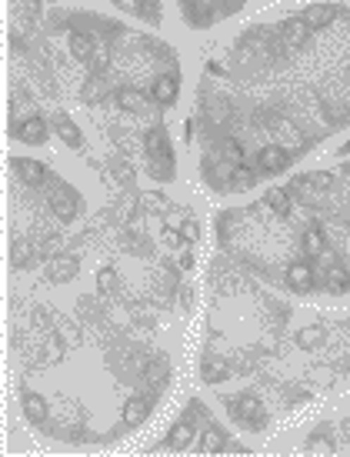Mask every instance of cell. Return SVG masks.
Listing matches in <instances>:
<instances>
[{
    "label": "cell",
    "instance_id": "6da1fadb",
    "mask_svg": "<svg viewBox=\"0 0 350 457\" xmlns=\"http://www.w3.org/2000/svg\"><path fill=\"white\" fill-rule=\"evenodd\" d=\"M50 207L61 214V220H74L77 211H80V204H77V194L67 187V184H54V191H50Z\"/></svg>",
    "mask_w": 350,
    "mask_h": 457
},
{
    "label": "cell",
    "instance_id": "7a4b0ae2",
    "mask_svg": "<svg viewBox=\"0 0 350 457\" xmlns=\"http://www.w3.org/2000/svg\"><path fill=\"white\" fill-rule=\"evenodd\" d=\"M284 280H287L290 291L307 294V291L313 287V267H311V264H304V261H297V264H290V267H287Z\"/></svg>",
    "mask_w": 350,
    "mask_h": 457
},
{
    "label": "cell",
    "instance_id": "3957f363",
    "mask_svg": "<svg viewBox=\"0 0 350 457\" xmlns=\"http://www.w3.org/2000/svg\"><path fill=\"white\" fill-rule=\"evenodd\" d=\"M13 137L24 140V144H44L47 140V124L40 117H27V120H20L13 127Z\"/></svg>",
    "mask_w": 350,
    "mask_h": 457
},
{
    "label": "cell",
    "instance_id": "277c9868",
    "mask_svg": "<svg viewBox=\"0 0 350 457\" xmlns=\"http://www.w3.org/2000/svg\"><path fill=\"white\" fill-rule=\"evenodd\" d=\"M47 277L54 280V284H67V280L77 277V257L74 254H61L54 257L47 267Z\"/></svg>",
    "mask_w": 350,
    "mask_h": 457
},
{
    "label": "cell",
    "instance_id": "5b68a950",
    "mask_svg": "<svg viewBox=\"0 0 350 457\" xmlns=\"http://www.w3.org/2000/svg\"><path fill=\"white\" fill-rule=\"evenodd\" d=\"M257 164H261L267 174H280V170L290 164V157H287V151H284V147L270 144V147H263V151L257 154Z\"/></svg>",
    "mask_w": 350,
    "mask_h": 457
},
{
    "label": "cell",
    "instance_id": "8992f818",
    "mask_svg": "<svg viewBox=\"0 0 350 457\" xmlns=\"http://www.w3.org/2000/svg\"><path fill=\"white\" fill-rule=\"evenodd\" d=\"M20 407H24V418L27 420H34V424H44L47 420V401L40 397V394H34V391H24L20 394Z\"/></svg>",
    "mask_w": 350,
    "mask_h": 457
},
{
    "label": "cell",
    "instance_id": "52a82bcc",
    "mask_svg": "<svg viewBox=\"0 0 350 457\" xmlns=\"http://www.w3.org/2000/svg\"><path fill=\"white\" fill-rule=\"evenodd\" d=\"M334 13H337V11H334L330 4H311V7L304 11V17H300V20L311 27V30H320V27H327L330 20H334Z\"/></svg>",
    "mask_w": 350,
    "mask_h": 457
},
{
    "label": "cell",
    "instance_id": "ba28073f",
    "mask_svg": "<svg viewBox=\"0 0 350 457\" xmlns=\"http://www.w3.org/2000/svg\"><path fill=\"white\" fill-rule=\"evenodd\" d=\"M147 151L154 161H167L170 164V144H167V130L163 127H150L147 130Z\"/></svg>",
    "mask_w": 350,
    "mask_h": 457
},
{
    "label": "cell",
    "instance_id": "9c48e42d",
    "mask_svg": "<svg viewBox=\"0 0 350 457\" xmlns=\"http://www.w3.org/2000/svg\"><path fill=\"white\" fill-rule=\"evenodd\" d=\"M177 80L174 77H157V80H154V87H150V97H154V101L161 104V107H170V104L177 101Z\"/></svg>",
    "mask_w": 350,
    "mask_h": 457
},
{
    "label": "cell",
    "instance_id": "30bf717a",
    "mask_svg": "<svg viewBox=\"0 0 350 457\" xmlns=\"http://www.w3.org/2000/svg\"><path fill=\"white\" fill-rule=\"evenodd\" d=\"M13 170H17V177L27 180V184H44V177H47V170L40 167V161H27V157H17V161H13Z\"/></svg>",
    "mask_w": 350,
    "mask_h": 457
},
{
    "label": "cell",
    "instance_id": "8fae6325",
    "mask_svg": "<svg viewBox=\"0 0 350 457\" xmlns=\"http://www.w3.org/2000/svg\"><path fill=\"white\" fill-rule=\"evenodd\" d=\"M324 341L327 330L320 324H307V327L297 330V347H304V351H317V347H324Z\"/></svg>",
    "mask_w": 350,
    "mask_h": 457
},
{
    "label": "cell",
    "instance_id": "7c38bea8",
    "mask_svg": "<svg viewBox=\"0 0 350 457\" xmlns=\"http://www.w3.org/2000/svg\"><path fill=\"white\" fill-rule=\"evenodd\" d=\"M324 284H327V291H330V294H344V291L350 287V274H347V267L334 261V264L327 267Z\"/></svg>",
    "mask_w": 350,
    "mask_h": 457
},
{
    "label": "cell",
    "instance_id": "4fadbf2b",
    "mask_svg": "<svg viewBox=\"0 0 350 457\" xmlns=\"http://www.w3.org/2000/svg\"><path fill=\"white\" fill-rule=\"evenodd\" d=\"M190 441H194V418L177 420V427L170 431V437H167V444L174 447V451H184V447H190Z\"/></svg>",
    "mask_w": 350,
    "mask_h": 457
},
{
    "label": "cell",
    "instance_id": "5bb4252c",
    "mask_svg": "<svg viewBox=\"0 0 350 457\" xmlns=\"http://www.w3.org/2000/svg\"><path fill=\"white\" fill-rule=\"evenodd\" d=\"M147 411H150V401H144V397H130V401L124 404V424H127V427H137V424H144Z\"/></svg>",
    "mask_w": 350,
    "mask_h": 457
},
{
    "label": "cell",
    "instance_id": "9a60e30c",
    "mask_svg": "<svg viewBox=\"0 0 350 457\" xmlns=\"http://www.w3.org/2000/svg\"><path fill=\"white\" fill-rule=\"evenodd\" d=\"M113 101H117V107H120V111H127V114H140V111H144V94H140V90H134V87H120Z\"/></svg>",
    "mask_w": 350,
    "mask_h": 457
},
{
    "label": "cell",
    "instance_id": "2e32d148",
    "mask_svg": "<svg viewBox=\"0 0 350 457\" xmlns=\"http://www.w3.org/2000/svg\"><path fill=\"white\" fill-rule=\"evenodd\" d=\"M304 251H307V257H324L327 254V234L324 230L311 227L307 234H304Z\"/></svg>",
    "mask_w": 350,
    "mask_h": 457
},
{
    "label": "cell",
    "instance_id": "e0dca14e",
    "mask_svg": "<svg viewBox=\"0 0 350 457\" xmlns=\"http://www.w3.org/2000/svg\"><path fill=\"white\" fill-rule=\"evenodd\" d=\"M57 130H61V140L67 144V147L80 151V130H77V124L67 114H57Z\"/></svg>",
    "mask_w": 350,
    "mask_h": 457
},
{
    "label": "cell",
    "instance_id": "ac0fdd59",
    "mask_svg": "<svg viewBox=\"0 0 350 457\" xmlns=\"http://www.w3.org/2000/svg\"><path fill=\"white\" fill-rule=\"evenodd\" d=\"M230 377V368H227V361H217V357H207L204 361V381L207 384H220Z\"/></svg>",
    "mask_w": 350,
    "mask_h": 457
},
{
    "label": "cell",
    "instance_id": "d6986e66",
    "mask_svg": "<svg viewBox=\"0 0 350 457\" xmlns=\"http://www.w3.org/2000/svg\"><path fill=\"white\" fill-rule=\"evenodd\" d=\"M70 54H74L77 61L90 64V61H94V40H90L87 34H70Z\"/></svg>",
    "mask_w": 350,
    "mask_h": 457
},
{
    "label": "cell",
    "instance_id": "ffe728a7",
    "mask_svg": "<svg viewBox=\"0 0 350 457\" xmlns=\"http://www.w3.org/2000/svg\"><path fill=\"white\" fill-rule=\"evenodd\" d=\"M230 411H234L237 420H247V418H257L261 404H257L254 397H230Z\"/></svg>",
    "mask_w": 350,
    "mask_h": 457
},
{
    "label": "cell",
    "instance_id": "44dd1931",
    "mask_svg": "<svg viewBox=\"0 0 350 457\" xmlns=\"http://www.w3.org/2000/svg\"><path fill=\"white\" fill-rule=\"evenodd\" d=\"M307 34H311V27L304 24V20H290V24L284 27V44H287V47H300V44L307 40Z\"/></svg>",
    "mask_w": 350,
    "mask_h": 457
},
{
    "label": "cell",
    "instance_id": "7402d4cb",
    "mask_svg": "<svg viewBox=\"0 0 350 457\" xmlns=\"http://www.w3.org/2000/svg\"><path fill=\"white\" fill-rule=\"evenodd\" d=\"M224 447V434L217 431V427H204L200 434V454H217Z\"/></svg>",
    "mask_w": 350,
    "mask_h": 457
},
{
    "label": "cell",
    "instance_id": "603a6c76",
    "mask_svg": "<svg viewBox=\"0 0 350 457\" xmlns=\"http://www.w3.org/2000/svg\"><path fill=\"white\" fill-rule=\"evenodd\" d=\"M267 207H274V214L287 217L290 214V197H287V191H280V187H270V191H267Z\"/></svg>",
    "mask_w": 350,
    "mask_h": 457
},
{
    "label": "cell",
    "instance_id": "cb8c5ba5",
    "mask_svg": "<svg viewBox=\"0 0 350 457\" xmlns=\"http://www.w3.org/2000/svg\"><path fill=\"white\" fill-rule=\"evenodd\" d=\"M230 184H234V191H247V187H254V170L244 164H234V170H230Z\"/></svg>",
    "mask_w": 350,
    "mask_h": 457
},
{
    "label": "cell",
    "instance_id": "d4e9b609",
    "mask_svg": "<svg viewBox=\"0 0 350 457\" xmlns=\"http://www.w3.org/2000/svg\"><path fill=\"white\" fill-rule=\"evenodd\" d=\"M97 291L100 294H113V291H117V270H113V267H100V270H97Z\"/></svg>",
    "mask_w": 350,
    "mask_h": 457
},
{
    "label": "cell",
    "instance_id": "484cf974",
    "mask_svg": "<svg viewBox=\"0 0 350 457\" xmlns=\"http://www.w3.org/2000/svg\"><path fill=\"white\" fill-rule=\"evenodd\" d=\"M104 94H107L104 77H94V80H87V84H84V104H97Z\"/></svg>",
    "mask_w": 350,
    "mask_h": 457
},
{
    "label": "cell",
    "instance_id": "4316f807",
    "mask_svg": "<svg viewBox=\"0 0 350 457\" xmlns=\"http://www.w3.org/2000/svg\"><path fill=\"white\" fill-rule=\"evenodd\" d=\"M180 237H184V244H190V247L200 241V224L194 220V217H187V220L180 224Z\"/></svg>",
    "mask_w": 350,
    "mask_h": 457
},
{
    "label": "cell",
    "instance_id": "83f0119b",
    "mask_svg": "<svg viewBox=\"0 0 350 457\" xmlns=\"http://www.w3.org/2000/svg\"><path fill=\"white\" fill-rule=\"evenodd\" d=\"M161 241L167 244V247H180L184 244V237H180V227H163V234H161Z\"/></svg>",
    "mask_w": 350,
    "mask_h": 457
},
{
    "label": "cell",
    "instance_id": "f1b7e54d",
    "mask_svg": "<svg viewBox=\"0 0 350 457\" xmlns=\"http://www.w3.org/2000/svg\"><path fill=\"white\" fill-rule=\"evenodd\" d=\"M224 154L234 161V164H240V161H244V151H240L237 140H224Z\"/></svg>",
    "mask_w": 350,
    "mask_h": 457
},
{
    "label": "cell",
    "instance_id": "f546056e",
    "mask_svg": "<svg viewBox=\"0 0 350 457\" xmlns=\"http://www.w3.org/2000/svg\"><path fill=\"white\" fill-rule=\"evenodd\" d=\"M140 201H144V207H150V211H161V207H163V197H161V194H144Z\"/></svg>",
    "mask_w": 350,
    "mask_h": 457
},
{
    "label": "cell",
    "instance_id": "4dcf8cb0",
    "mask_svg": "<svg viewBox=\"0 0 350 457\" xmlns=\"http://www.w3.org/2000/svg\"><path fill=\"white\" fill-rule=\"evenodd\" d=\"M180 267H184V270H194V251H184V254H180Z\"/></svg>",
    "mask_w": 350,
    "mask_h": 457
},
{
    "label": "cell",
    "instance_id": "1f68e13d",
    "mask_svg": "<svg viewBox=\"0 0 350 457\" xmlns=\"http://www.w3.org/2000/svg\"><path fill=\"white\" fill-rule=\"evenodd\" d=\"M180 304H184V307L194 304V291H190V287H184V291H180Z\"/></svg>",
    "mask_w": 350,
    "mask_h": 457
},
{
    "label": "cell",
    "instance_id": "d6a6232c",
    "mask_svg": "<svg viewBox=\"0 0 350 457\" xmlns=\"http://www.w3.org/2000/svg\"><path fill=\"white\" fill-rule=\"evenodd\" d=\"M24 4H34V0H24Z\"/></svg>",
    "mask_w": 350,
    "mask_h": 457
}]
</instances>
